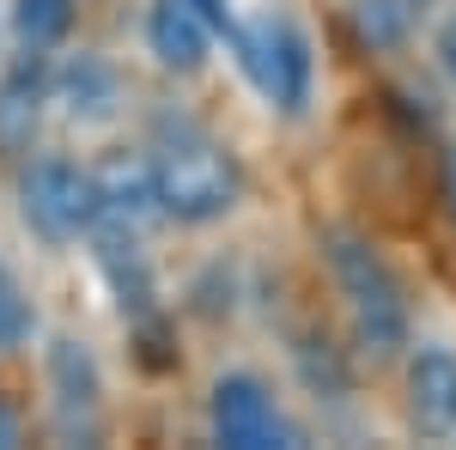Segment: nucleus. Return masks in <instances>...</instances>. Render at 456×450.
I'll return each instance as SVG.
<instances>
[{"mask_svg": "<svg viewBox=\"0 0 456 450\" xmlns=\"http://www.w3.org/2000/svg\"><path fill=\"white\" fill-rule=\"evenodd\" d=\"M322 256H329V274L347 299L353 316V341L371 365L402 359V347L414 335V316H408V286L395 280V268L384 262V250L359 232H322Z\"/></svg>", "mask_w": 456, "mask_h": 450, "instance_id": "f257e3e1", "label": "nucleus"}, {"mask_svg": "<svg viewBox=\"0 0 456 450\" xmlns=\"http://www.w3.org/2000/svg\"><path fill=\"white\" fill-rule=\"evenodd\" d=\"M146 165H152V183H159V208L176 225H213L244 195L238 159L195 122H165L159 140L146 146Z\"/></svg>", "mask_w": 456, "mask_h": 450, "instance_id": "f03ea898", "label": "nucleus"}, {"mask_svg": "<svg viewBox=\"0 0 456 450\" xmlns=\"http://www.w3.org/2000/svg\"><path fill=\"white\" fill-rule=\"evenodd\" d=\"M19 213L43 243H79L98 225V176L68 165V159H43L19 183Z\"/></svg>", "mask_w": 456, "mask_h": 450, "instance_id": "7ed1b4c3", "label": "nucleus"}, {"mask_svg": "<svg viewBox=\"0 0 456 450\" xmlns=\"http://www.w3.org/2000/svg\"><path fill=\"white\" fill-rule=\"evenodd\" d=\"M208 426H213V445H225V450H286V445H305L298 426L281 414L274 389L256 378V372H225V378H213V389H208Z\"/></svg>", "mask_w": 456, "mask_h": 450, "instance_id": "20e7f679", "label": "nucleus"}, {"mask_svg": "<svg viewBox=\"0 0 456 450\" xmlns=\"http://www.w3.org/2000/svg\"><path fill=\"white\" fill-rule=\"evenodd\" d=\"M244 73L268 92V104H281L286 116H305L311 104V79H316V55H311V37L292 12H268L249 25V55Z\"/></svg>", "mask_w": 456, "mask_h": 450, "instance_id": "39448f33", "label": "nucleus"}, {"mask_svg": "<svg viewBox=\"0 0 456 450\" xmlns=\"http://www.w3.org/2000/svg\"><path fill=\"white\" fill-rule=\"evenodd\" d=\"M49 396H55V426L61 438H92L98 414H104V378L98 359L86 353V341L55 335L49 341Z\"/></svg>", "mask_w": 456, "mask_h": 450, "instance_id": "423d86ee", "label": "nucleus"}, {"mask_svg": "<svg viewBox=\"0 0 456 450\" xmlns=\"http://www.w3.org/2000/svg\"><path fill=\"white\" fill-rule=\"evenodd\" d=\"M98 176V225L92 232H122V238H146L165 208H159V183H152V165H146V152H122V159H110Z\"/></svg>", "mask_w": 456, "mask_h": 450, "instance_id": "0eeeda50", "label": "nucleus"}, {"mask_svg": "<svg viewBox=\"0 0 456 450\" xmlns=\"http://www.w3.org/2000/svg\"><path fill=\"white\" fill-rule=\"evenodd\" d=\"M49 104H61V116L79 128H104L122 110V73L104 55H68L61 68H49Z\"/></svg>", "mask_w": 456, "mask_h": 450, "instance_id": "6e6552de", "label": "nucleus"}, {"mask_svg": "<svg viewBox=\"0 0 456 450\" xmlns=\"http://www.w3.org/2000/svg\"><path fill=\"white\" fill-rule=\"evenodd\" d=\"M408 426L420 438H451L456 432V353L451 347H420L408 359Z\"/></svg>", "mask_w": 456, "mask_h": 450, "instance_id": "1a4fd4ad", "label": "nucleus"}, {"mask_svg": "<svg viewBox=\"0 0 456 450\" xmlns=\"http://www.w3.org/2000/svg\"><path fill=\"white\" fill-rule=\"evenodd\" d=\"M146 49L165 73H201L213 55V25L189 0H152L146 12Z\"/></svg>", "mask_w": 456, "mask_h": 450, "instance_id": "9d476101", "label": "nucleus"}, {"mask_svg": "<svg viewBox=\"0 0 456 450\" xmlns=\"http://www.w3.org/2000/svg\"><path fill=\"white\" fill-rule=\"evenodd\" d=\"M43 110H49V68L43 55L25 49V61L0 79V159H25L37 146L43 128Z\"/></svg>", "mask_w": 456, "mask_h": 450, "instance_id": "9b49d317", "label": "nucleus"}, {"mask_svg": "<svg viewBox=\"0 0 456 450\" xmlns=\"http://www.w3.org/2000/svg\"><path fill=\"white\" fill-rule=\"evenodd\" d=\"M68 31H73V0H12V37L31 55H49Z\"/></svg>", "mask_w": 456, "mask_h": 450, "instance_id": "f8f14e48", "label": "nucleus"}, {"mask_svg": "<svg viewBox=\"0 0 456 450\" xmlns=\"http://www.w3.org/2000/svg\"><path fill=\"white\" fill-rule=\"evenodd\" d=\"M353 19L371 49H389L414 31V0H353Z\"/></svg>", "mask_w": 456, "mask_h": 450, "instance_id": "ddd939ff", "label": "nucleus"}, {"mask_svg": "<svg viewBox=\"0 0 456 450\" xmlns=\"http://www.w3.org/2000/svg\"><path fill=\"white\" fill-rule=\"evenodd\" d=\"M37 329V311H31V292L19 286V274L0 262V347H25Z\"/></svg>", "mask_w": 456, "mask_h": 450, "instance_id": "4468645a", "label": "nucleus"}, {"mask_svg": "<svg viewBox=\"0 0 456 450\" xmlns=\"http://www.w3.org/2000/svg\"><path fill=\"white\" fill-rule=\"evenodd\" d=\"M201 19L213 25V37H225L232 43V55H238V68H244V55H249V25H238V12H232V0H189Z\"/></svg>", "mask_w": 456, "mask_h": 450, "instance_id": "2eb2a0df", "label": "nucleus"}, {"mask_svg": "<svg viewBox=\"0 0 456 450\" xmlns=\"http://www.w3.org/2000/svg\"><path fill=\"white\" fill-rule=\"evenodd\" d=\"M438 61H444V73H451V86H456V12L444 19V31H438Z\"/></svg>", "mask_w": 456, "mask_h": 450, "instance_id": "dca6fc26", "label": "nucleus"}, {"mask_svg": "<svg viewBox=\"0 0 456 450\" xmlns=\"http://www.w3.org/2000/svg\"><path fill=\"white\" fill-rule=\"evenodd\" d=\"M19 445V414H12V402L0 396V450H12Z\"/></svg>", "mask_w": 456, "mask_h": 450, "instance_id": "f3484780", "label": "nucleus"}, {"mask_svg": "<svg viewBox=\"0 0 456 450\" xmlns=\"http://www.w3.org/2000/svg\"><path fill=\"white\" fill-rule=\"evenodd\" d=\"M444 201H451V213H456V152L444 159Z\"/></svg>", "mask_w": 456, "mask_h": 450, "instance_id": "a211bd4d", "label": "nucleus"}]
</instances>
